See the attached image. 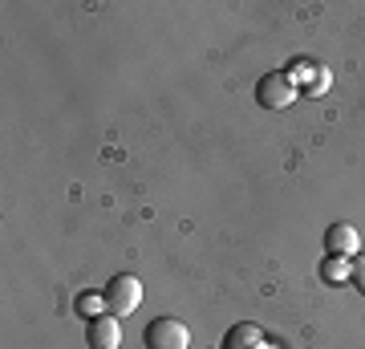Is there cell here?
Instances as JSON below:
<instances>
[{"mask_svg": "<svg viewBox=\"0 0 365 349\" xmlns=\"http://www.w3.org/2000/svg\"><path fill=\"white\" fill-rule=\"evenodd\" d=\"M138 300H143V280L134 276V272H114L102 288V305L106 313H114V317H126V313L138 309Z\"/></svg>", "mask_w": 365, "mask_h": 349, "instance_id": "obj_1", "label": "cell"}, {"mask_svg": "<svg viewBox=\"0 0 365 349\" xmlns=\"http://www.w3.org/2000/svg\"><path fill=\"white\" fill-rule=\"evenodd\" d=\"M191 333L179 317H155V321L143 329V345L146 349H187Z\"/></svg>", "mask_w": 365, "mask_h": 349, "instance_id": "obj_2", "label": "cell"}, {"mask_svg": "<svg viewBox=\"0 0 365 349\" xmlns=\"http://www.w3.org/2000/svg\"><path fill=\"white\" fill-rule=\"evenodd\" d=\"M292 98H297V86L288 74H264L256 86V102L264 110H284V106H292Z\"/></svg>", "mask_w": 365, "mask_h": 349, "instance_id": "obj_3", "label": "cell"}, {"mask_svg": "<svg viewBox=\"0 0 365 349\" xmlns=\"http://www.w3.org/2000/svg\"><path fill=\"white\" fill-rule=\"evenodd\" d=\"M86 345L90 349H118L122 345V325H118L114 313L90 317V325H86Z\"/></svg>", "mask_w": 365, "mask_h": 349, "instance_id": "obj_4", "label": "cell"}, {"mask_svg": "<svg viewBox=\"0 0 365 349\" xmlns=\"http://www.w3.org/2000/svg\"><path fill=\"white\" fill-rule=\"evenodd\" d=\"M325 248H329V256H337V260H353L357 252H361L357 228H353V223H333V228L325 232Z\"/></svg>", "mask_w": 365, "mask_h": 349, "instance_id": "obj_5", "label": "cell"}, {"mask_svg": "<svg viewBox=\"0 0 365 349\" xmlns=\"http://www.w3.org/2000/svg\"><path fill=\"white\" fill-rule=\"evenodd\" d=\"M220 349H272V341L260 333V325H252V321H240L232 325L227 333H223Z\"/></svg>", "mask_w": 365, "mask_h": 349, "instance_id": "obj_6", "label": "cell"}, {"mask_svg": "<svg viewBox=\"0 0 365 349\" xmlns=\"http://www.w3.org/2000/svg\"><path fill=\"white\" fill-rule=\"evenodd\" d=\"M349 285L365 297V252H357V256H353V264H349Z\"/></svg>", "mask_w": 365, "mask_h": 349, "instance_id": "obj_7", "label": "cell"}, {"mask_svg": "<svg viewBox=\"0 0 365 349\" xmlns=\"http://www.w3.org/2000/svg\"><path fill=\"white\" fill-rule=\"evenodd\" d=\"M321 276H325V280H337V276H341V260L329 256L325 264H321Z\"/></svg>", "mask_w": 365, "mask_h": 349, "instance_id": "obj_8", "label": "cell"}]
</instances>
